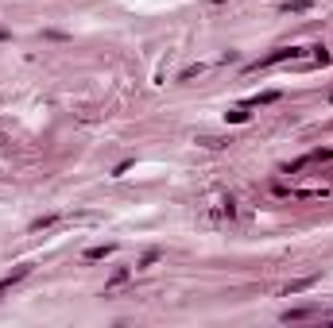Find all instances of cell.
Segmentation results:
<instances>
[{
	"label": "cell",
	"instance_id": "obj_5",
	"mask_svg": "<svg viewBox=\"0 0 333 328\" xmlns=\"http://www.w3.org/2000/svg\"><path fill=\"white\" fill-rule=\"evenodd\" d=\"M283 8H287V12H306V8H310V0H287Z\"/></svg>",
	"mask_w": 333,
	"mask_h": 328
},
{
	"label": "cell",
	"instance_id": "obj_3",
	"mask_svg": "<svg viewBox=\"0 0 333 328\" xmlns=\"http://www.w3.org/2000/svg\"><path fill=\"white\" fill-rule=\"evenodd\" d=\"M105 255H113V243H101V247H89V251H86L89 263H93V259H105Z\"/></svg>",
	"mask_w": 333,
	"mask_h": 328
},
{
	"label": "cell",
	"instance_id": "obj_6",
	"mask_svg": "<svg viewBox=\"0 0 333 328\" xmlns=\"http://www.w3.org/2000/svg\"><path fill=\"white\" fill-rule=\"evenodd\" d=\"M225 116H228V124H244V120H248L244 108H233V112H225Z\"/></svg>",
	"mask_w": 333,
	"mask_h": 328
},
{
	"label": "cell",
	"instance_id": "obj_7",
	"mask_svg": "<svg viewBox=\"0 0 333 328\" xmlns=\"http://www.w3.org/2000/svg\"><path fill=\"white\" fill-rule=\"evenodd\" d=\"M310 317V309H290V313H283V320H306Z\"/></svg>",
	"mask_w": 333,
	"mask_h": 328
},
{
	"label": "cell",
	"instance_id": "obj_8",
	"mask_svg": "<svg viewBox=\"0 0 333 328\" xmlns=\"http://www.w3.org/2000/svg\"><path fill=\"white\" fill-rule=\"evenodd\" d=\"M0 143H8V135H4V131H0Z\"/></svg>",
	"mask_w": 333,
	"mask_h": 328
},
{
	"label": "cell",
	"instance_id": "obj_1",
	"mask_svg": "<svg viewBox=\"0 0 333 328\" xmlns=\"http://www.w3.org/2000/svg\"><path fill=\"white\" fill-rule=\"evenodd\" d=\"M298 54H302V51H298V46H279V51H272V54H267V58H260V62H256L252 69H263V66H275V62H283V58H298Z\"/></svg>",
	"mask_w": 333,
	"mask_h": 328
},
{
	"label": "cell",
	"instance_id": "obj_9",
	"mask_svg": "<svg viewBox=\"0 0 333 328\" xmlns=\"http://www.w3.org/2000/svg\"><path fill=\"white\" fill-rule=\"evenodd\" d=\"M213 4H221V0H213Z\"/></svg>",
	"mask_w": 333,
	"mask_h": 328
},
{
	"label": "cell",
	"instance_id": "obj_2",
	"mask_svg": "<svg viewBox=\"0 0 333 328\" xmlns=\"http://www.w3.org/2000/svg\"><path fill=\"white\" fill-rule=\"evenodd\" d=\"M27 274H31V267H19L16 274H8V278H4V282H0V294H4V290H12V286H16L19 278H27Z\"/></svg>",
	"mask_w": 333,
	"mask_h": 328
},
{
	"label": "cell",
	"instance_id": "obj_4",
	"mask_svg": "<svg viewBox=\"0 0 333 328\" xmlns=\"http://www.w3.org/2000/svg\"><path fill=\"white\" fill-rule=\"evenodd\" d=\"M310 286H314V278H302V282H290V286H287V297H290V294H302V290H310Z\"/></svg>",
	"mask_w": 333,
	"mask_h": 328
}]
</instances>
